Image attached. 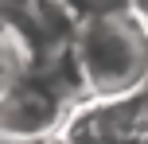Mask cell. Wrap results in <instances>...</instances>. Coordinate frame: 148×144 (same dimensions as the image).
I'll return each mask as SVG.
<instances>
[{
	"mask_svg": "<svg viewBox=\"0 0 148 144\" xmlns=\"http://www.w3.org/2000/svg\"><path fill=\"white\" fill-rule=\"evenodd\" d=\"M82 98L121 101L148 90V12L136 4L90 12L78 23L70 47Z\"/></svg>",
	"mask_w": 148,
	"mask_h": 144,
	"instance_id": "obj_1",
	"label": "cell"
},
{
	"mask_svg": "<svg viewBox=\"0 0 148 144\" xmlns=\"http://www.w3.org/2000/svg\"><path fill=\"white\" fill-rule=\"evenodd\" d=\"M35 66H39L35 47H31L27 39H23V31L0 12V101H4Z\"/></svg>",
	"mask_w": 148,
	"mask_h": 144,
	"instance_id": "obj_2",
	"label": "cell"
},
{
	"mask_svg": "<svg viewBox=\"0 0 148 144\" xmlns=\"http://www.w3.org/2000/svg\"><path fill=\"white\" fill-rule=\"evenodd\" d=\"M27 144H70L62 132H51V136H39V140H27Z\"/></svg>",
	"mask_w": 148,
	"mask_h": 144,
	"instance_id": "obj_3",
	"label": "cell"
},
{
	"mask_svg": "<svg viewBox=\"0 0 148 144\" xmlns=\"http://www.w3.org/2000/svg\"><path fill=\"white\" fill-rule=\"evenodd\" d=\"M136 8H144V12H148V0H136Z\"/></svg>",
	"mask_w": 148,
	"mask_h": 144,
	"instance_id": "obj_4",
	"label": "cell"
}]
</instances>
